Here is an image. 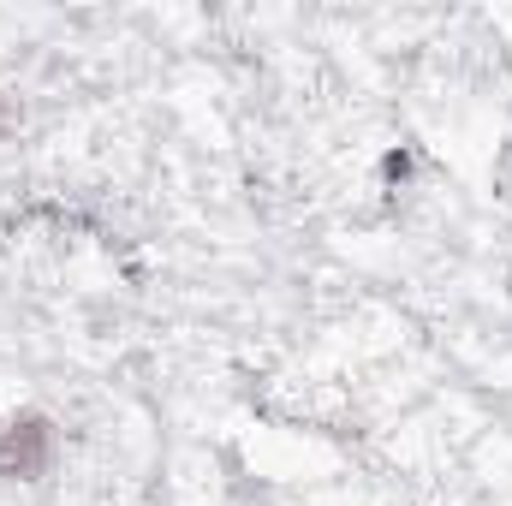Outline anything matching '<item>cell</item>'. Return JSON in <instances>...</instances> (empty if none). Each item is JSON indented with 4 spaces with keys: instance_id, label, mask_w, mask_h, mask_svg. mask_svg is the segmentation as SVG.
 <instances>
[{
    "instance_id": "cell-1",
    "label": "cell",
    "mask_w": 512,
    "mask_h": 506,
    "mask_svg": "<svg viewBox=\"0 0 512 506\" xmlns=\"http://www.w3.org/2000/svg\"><path fill=\"white\" fill-rule=\"evenodd\" d=\"M0 459H6V471H24V477H36V471L48 465V429H42L36 417L12 423V429H6V441H0Z\"/></svg>"
}]
</instances>
